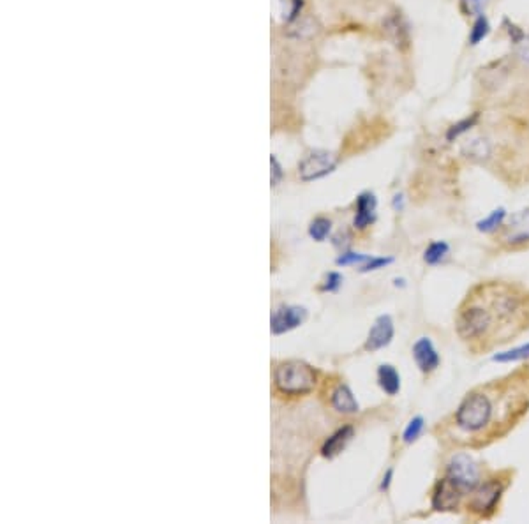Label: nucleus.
<instances>
[{
    "label": "nucleus",
    "mask_w": 529,
    "mask_h": 524,
    "mask_svg": "<svg viewBox=\"0 0 529 524\" xmlns=\"http://www.w3.org/2000/svg\"><path fill=\"white\" fill-rule=\"evenodd\" d=\"M529 328V292L515 283L477 284L455 318L459 337L475 353L508 343Z\"/></svg>",
    "instance_id": "nucleus-1"
},
{
    "label": "nucleus",
    "mask_w": 529,
    "mask_h": 524,
    "mask_svg": "<svg viewBox=\"0 0 529 524\" xmlns=\"http://www.w3.org/2000/svg\"><path fill=\"white\" fill-rule=\"evenodd\" d=\"M274 381L279 392L286 396H306L315 388L316 372L306 362L288 361L275 367Z\"/></svg>",
    "instance_id": "nucleus-2"
},
{
    "label": "nucleus",
    "mask_w": 529,
    "mask_h": 524,
    "mask_svg": "<svg viewBox=\"0 0 529 524\" xmlns=\"http://www.w3.org/2000/svg\"><path fill=\"white\" fill-rule=\"evenodd\" d=\"M492 401L486 392H471L466 396L455 413V424L466 432H480L492 421Z\"/></svg>",
    "instance_id": "nucleus-3"
},
{
    "label": "nucleus",
    "mask_w": 529,
    "mask_h": 524,
    "mask_svg": "<svg viewBox=\"0 0 529 524\" xmlns=\"http://www.w3.org/2000/svg\"><path fill=\"white\" fill-rule=\"evenodd\" d=\"M446 478L461 492H473L480 485V470L468 454H455L446 466Z\"/></svg>",
    "instance_id": "nucleus-4"
},
{
    "label": "nucleus",
    "mask_w": 529,
    "mask_h": 524,
    "mask_svg": "<svg viewBox=\"0 0 529 524\" xmlns=\"http://www.w3.org/2000/svg\"><path fill=\"white\" fill-rule=\"evenodd\" d=\"M497 244L505 249H522L529 245V208L513 214L499 228L496 236Z\"/></svg>",
    "instance_id": "nucleus-5"
},
{
    "label": "nucleus",
    "mask_w": 529,
    "mask_h": 524,
    "mask_svg": "<svg viewBox=\"0 0 529 524\" xmlns=\"http://www.w3.org/2000/svg\"><path fill=\"white\" fill-rule=\"evenodd\" d=\"M337 166V157L326 150H312L299 164V175L303 182H312L332 173Z\"/></svg>",
    "instance_id": "nucleus-6"
},
{
    "label": "nucleus",
    "mask_w": 529,
    "mask_h": 524,
    "mask_svg": "<svg viewBox=\"0 0 529 524\" xmlns=\"http://www.w3.org/2000/svg\"><path fill=\"white\" fill-rule=\"evenodd\" d=\"M503 485L496 481L486 482V484L478 485L471 494V500L468 503V508L471 512H475L480 517H489L490 514L496 510V505L501 498Z\"/></svg>",
    "instance_id": "nucleus-7"
},
{
    "label": "nucleus",
    "mask_w": 529,
    "mask_h": 524,
    "mask_svg": "<svg viewBox=\"0 0 529 524\" xmlns=\"http://www.w3.org/2000/svg\"><path fill=\"white\" fill-rule=\"evenodd\" d=\"M306 318H307V311L303 308H299V305L279 308L270 318L272 334L279 336V334L290 332V330H293V328L300 327V325L306 321Z\"/></svg>",
    "instance_id": "nucleus-8"
},
{
    "label": "nucleus",
    "mask_w": 529,
    "mask_h": 524,
    "mask_svg": "<svg viewBox=\"0 0 529 524\" xmlns=\"http://www.w3.org/2000/svg\"><path fill=\"white\" fill-rule=\"evenodd\" d=\"M392 337H394V321L388 314H381L376 318L375 325L370 327L366 341V350L376 352V350L385 348L392 343Z\"/></svg>",
    "instance_id": "nucleus-9"
},
{
    "label": "nucleus",
    "mask_w": 529,
    "mask_h": 524,
    "mask_svg": "<svg viewBox=\"0 0 529 524\" xmlns=\"http://www.w3.org/2000/svg\"><path fill=\"white\" fill-rule=\"evenodd\" d=\"M413 356L415 362H417V365L420 367V371H422L423 374H430V372L436 371V369L439 367V362H441L439 361L438 350L434 348L432 341H430L429 337H420V339L415 343Z\"/></svg>",
    "instance_id": "nucleus-10"
},
{
    "label": "nucleus",
    "mask_w": 529,
    "mask_h": 524,
    "mask_svg": "<svg viewBox=\"0 0 529 524\" xmlns=\"http://www.w3.org/2000/svg\"><path fill=\"white\" fill-rule=\"evenodd\" d=\"M461 496L462 492L445 476L436 485V491H434L432 496V507L436 510H454V508L459 507Z\"/></svg>",
    "instance_id": "nucleus-11"
},
{
    "label": "nucleus",
    "mask_w": 529,
    "mask_h": 524,
    "mask_svg": "<svg viewBox=\"0 0 529 524\" xmlns=\"http://www.w3.org/2000/svg\"><path fill=\"white\" fill-rule=\"evenodd\" d=\"M461 152L462 156H464L466 159H470L471 163L486 164L487 161L492 157L494 145L492 141L487 140L486 137H473L468 141H464Z\"/></svg>",
    "instance_id": "nucleus-12"
},
{
    "label": "nucleus",
    "mask_w": 529,
    "mask_h": 524,
    "mask_svg": "<svg viewBox=\"0 0 529 524\" xmlns=\"http://www.w3.org/2000/svg\"><path fill=\"white\" fill-rule=\"evenodd\" d=\"M376 196L372 192L366 191L357 198V214H355L353 226L357 230L369 228L370 224L376 221Z\"/></svg>",
    "instance_id": "nucleus-13"
},
{
    "label": "nucleus",
    "mask_w": 529,
    "mask_h": 524,
    "mask_svg": "<svg viewBox=\"0 0 529 524\" xmlns=\"http://www.w3.org/2000/svg\"><path fill=\"white\" fill-rule=\"evenodd\" d=\"M353 434H355L353 425H344V427L337 429V431H335L334 434L325 441V445H323L321 448L323 457H326V459H334L335 456H339V454L346 448V445L350 443Z\"/></svg>",
    "instance_id": "nucleus-14"
},
{
    "label": "nucleus",
    "mask_w": 529,
    "mask_h": 524,
    "mask_svg": "<svg viewBox=\"0 0 529 524\" xmlns=\"http://www.w3.org/2000/svg\"><path fill=\"white\" fill-rule=\"evenodd\" d=\"M385 30L395 46H399V48L410 46V28H408L406 21L402 20L401 14H392V17L386 18Z\"/></svg>",
    "instance_id": "nucleus-15"
},
{
    "label": "nucleus",
    "mask_w": 529,
    "mask_h": 524,
    "mask_svg": "<svg viewBox=\"0 0 529 524\" xmlns=\"http://www.w3.org/2000/svg\"><path fill=\"white\" fill-rule=\"evenodd\" d=\"M332 406H334L339 413H346V415L357 413L360 410L359 401L355 399L353 392H351L348 385H339V387L335 388L334 394H332Z\"/></svg>",
    "instance_id": "nucleus-16"
},
{
    "label": "nucleus",
    "mask_w": 529,
    "mask_h": 524,
    "mask_svg": "<svg viewBox=\"0 0 529 524\" xmlns=\"http://www.w3.org/2000/svg\"><path fill=\"white\" fill-rule=\"evenodd\" d=\"M378 383L383 388V392L388 396H395L401 390V376L397 369L390 364H383L378 369Z\"/></svg>",
    "instance_id": "nucleus-17"
},
{
    "label": "nucleus",
    "mask_w": 529,
    "mask_h": 524,
    "mask_svg": "<svg viewBox=\"0 0 529 524\" xmlns=\"http://www.w3.org/2000/svg\"><path fill=\"white\" fill-rule=\"evenodd\" d=\"M478 121H480V113L475 112V113H471L470 117H466V119H462V121L452 124L448 128V131H446V141H450V143H452V141L459 140L462 134L470 132L471 129H473L475 125L478 124Z\"/></svg>",
    "instance_id": "nucleus-18"
},
{
    "label": "nucleus",
    "mask_w": 529,
    "mask_h": 524,
    "mask_svg": "<svg viewBox=\"0 0 529 524\" xmlns=\"http://www.w3.org/2000/svg\"><path fill=\"white\" fill-rule=\"evenodd\" d=\"M489 32H490L489 18H487L486 14H480V17L475 18L473 25H471L470 37H468V43H470L471 46H477V44H480L481 41H483L487 36H489Z\"/></svg>",
    "instance_id": "nucleus-19"
},
{
    "label": "nucleus",
    "mask_w": 529,
    "mask_h": 524,
    "mask_svg": "<svg viewBox=\"0 0 529 524\" xmlns=\"http://www.w3.org/2000/svg\"><path fill=\"white\" fill-rule=\"evenodd\" d=\"M505 217H506L505 208H497V210L490 212L489 217L478 221L477 228L483 233H492L496 232V230L501 228L503 223H505Z\"/></svg>",
    "instance_id": "nucleus-20"
},
{
    "label": "nucleus",
    "mask_w": 529,
    "mask_h": 524,
    "mask_svg": "<svg viewBox=\"0 0 529 524\" xmlns=\"http://www.w3.org/2000/svg\"><path fill=\"white\" fill-rule=\"evenodd\" d=\"M450 248L446 242H432V244L429 245V248L426 249V254H423V260H426V263L429 265H436L439 263V261H443L446 258V254H448Z\"/></svg>",
    "instance_id": "nucleus-21"
},
{
    "label": "nucleus",
    "mask_w": 529,
    "mask_h": 524,
    "mask_svg": "<svg viewBox=\"0 0 529 524\" xmlns=\"http://www.w3.org/2000/svg\"><path fill=\"white\" fill-rule=\"evenodd\" d=\"M332 230V221L326 217H316L309 226V235L315 239L316 242H323L328 236Z\"/></svg>",
    "instance_id": "nucleus-22"
},
{
    "label": "nucleus",
    "mask_w": 529,
    "mask_h": 524,
    "mask_svg": "<svg viewBox=\"0 0 529 524\" xmlns=\"http://www.w3.org/2000/svg\"><path fill=\"white\" fill-rule=\"evenodd\" d=\"M524 359H529V343L517 346V348L508 350V352L497 353V355L492 356L494 362H515L524 361Z\"/></svg>",
    "instance_id": "nucleus-23"
},
{
    "label": "nucleus",
    "mask_w": 529,
    "mask_h": 524,
    "mask_svg": "<svg viewBox=\"0 0 529 524\" xmlns=\"http://www.w3.org/2000/svg\"><path fill=\"white\" fill-rule=\"evenodd\" d=\"M490 0H461V11L466 17L477 18L480 14H486V9Z\"/></svg>",
    "instance_id": "nucleus-24"
},
{
    "label": "nucleus",
    "mask_w": 529,
    "mask_h": 524,
    "mask_svg": "<svg viewBox=\"0 0 529 524\" xmlns=\"http://www.w3.org/2000/svg\"><path fill=\"white\" fill-rule=\"evenodd\" d=\"M303 8V0H281V12H283V20L291 23L297 20Z\"/></svg>",
    "instance_id": "nucleus-25"
},
{
    "label": "nucleus",
    "mask_w": 529,
    "mask_h": 524,
    "mask_svg": "<svg viewBox=\"0 0 529 524\" xmlns=\"http://www.w3.org/2000/svg\"><path fill=\"white\" fill-rule=\"evenodd\" d=\"M423 425H426V422H423L422 416H415L413 421L408 424L404 434H402V440H404V443H413V441H417L418 436L422 434Z\"/></svg>",
    "instance_id": "nucleus-26"
},
{
    "label": "nucleus",
    "mask_w": 529,
    "mask_h": 524,
    "mask_svg": "<svg viewBox=\"0 0 529 524\" xmlns=\"http://www.w3.org/2000/svg\"><path fill=\"white\" fill-rule=\"evenodd\" d=\"M372 256H367V254H357V252H342L341 256L335 260V263L339 267H346V265H355V263H367Z\"/></svg>",
    "instance_id": "nucleus-27"
},
{
    "label": "nucleus",
    "mask_w": 529,
    "mask_h": 524,
    "mask_svg": "<svg viewBox=\"0 0 529 524\" xmlns=\"http://www.w3.org/2000/svg\"><path fill=\"white\" fill-rule=\"evenodd\" d=\"M503 27H505V30H506V34H508L510 41H512V43L515 44V46H517V44L521 43V41L526 37L524 30H522V28L519 27V25L513 23L512 20H508V18H505V20H503Z\"/></svg>",
    "instance_id": "nucleus-28"
},
{
    "label": "nucleus",
    "mask_w": 529,
    "mask_h": 524,
    "mask_svg": "<svg viewBox=\"0 0 529 524\" xmlns=\"http://www.w3.org/2000/svg\"><path fill=\"white\" fill-rule=\"evenodd\" d=\"M341 284H342V276L339 272H328L326 274L325 281L321 283V292H337L339 288H341Z\"/></svg>",
    "instance_id": "nucleus-29"
},
{
    "label": "nucleus",
    "mask_w": 529,
    "mask_h": 524,
    "mask_svg": "<svg viewBox=\"0 0 529 524\" xmlns=\"http://www.w3.org/2000/svg\"><path fill=\"white\" fill-rule=\"evenodd\" d=\"M394 261V258H370L367 263H363L360 267V272H372V270H378V268L386 267Z\"/></svg>",
    "instance_id": "nucleus-30"
},
{
    "label": "nucleus",
    "mask_w": 529,
    "mask_h": 524,
    "mask_svg": "<svg viewBox=\"0 0 529 524\" xmlns=\"http://www.w3.org/2000/svg\"><path fill=\"white\" fill-rule=\"evenodd\" d=\"M270 166H272V185H277L284 175L283 166H281V163L277 161V157L274 156L270 157Z\"/></svg>",
    "instance_id": "nucleus-31"
},
{
    "label": "nucleus",
    "mask_w": 529,
    "mask_h": 524,
    "mask_svg": "<svg viewBox=\"0 0 529 524\" xmlns=\"http://www.w3.org/2000/svg\"><path fill=\"white\" fill-rule=\"evenodd\" d=\"M517 55L524 64L529 66V36H526L524 39L517 44Z\"/></svg>",
    "instance_id": "nucleus-32"
},
{
    "label": "nucleus",
    "mask_w": 529,
    "mask_h": 524,
    "mask_svg": "<svg viewBox=\"0 0 529 524\" xmlns=\"http://www.w3.org/2000/svg\"><path fill=\"white\" fill-rule=\"evenodd\" d=\"M392 476H394V470H388V472H386V475L383 476V482H381V485H379V489H381V491H386V489L390 487Z\"/></svg>",
    "instance_id": "nucleus-33"
}]
</instances>
